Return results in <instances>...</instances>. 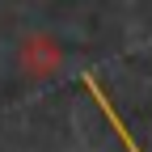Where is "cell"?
I'll return each instance as SVG.
<instances>
[{
	"label": "cell",
	"mask_w": 152,
	"mask_h": 152,
	"mask_svg": "<svg viewBox=\"0 0 152 152\" xmlns=\"http://www.w3.org/2000/svg\"><path fill=\"white\" fill-rule=\"evenodd\" d=\"M93 93H97V89H93ZM97 102H102V106H106V97H102V93H97ZM106 114H110V118H114V131H118V135H123V144H127V148H131V152H140V148H135V144H131V135H127V127H123V123H118V114H114V110H110V106H106Z\"/></svg>",
	"instance_id": "cell-1"
}]
</instances>
